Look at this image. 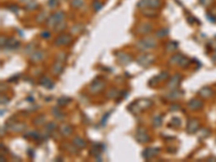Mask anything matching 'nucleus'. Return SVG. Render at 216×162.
<instances>
[{"label": "nucleus", "mask_w": 216, "mask_h": 162, "mask_svg": "<svg viewBox=\"0 0 216 162\" xmlns=\"http://www.w3.org/2000/svg\"><path fill=\"white\" fill-rule=\"evenodd\" d=\"M65 26H66V23H65L64 21H62V22H58L54 27H55V29H56L57 31H61V30H63L64 28H65Z\"/></svg>", "instance_id": "nucleus-8"}, {"label": "nucleus", "mask_w": 216, "mask_h": 162, "mask_svg": "<svg viewBox=\"0 0 216 162\" xmlns=\"http://www.w3.org/2000/svg\"><path fill=\"white\" fill-rule=\"evenodd\" d=\"M160 33L157 34V36L158 37H164L168 34V29H163V30H159Z\"/></svg>", "instance_id": "nucleus-12"}, {"label": "nucleus", "mask_w": 216, "mask_h": 162, "mask_svg": "<svg viewBox=\"0 0 216 162\" xmlns=\"http://www.w3.org/2000/svg\"><path fill=\"white\" fill-rule=\"evenodd\" d=\"M21 1H28V0H21Z\"/></svg>", "instance_id": "nucleus-15"}, {"label": "nucleus", "mask_w": 216, "mask_h": 162, "mask_svg": "<svg viewBox=\"0 0 216 162\" xmlns=\"http://www.w3.org/2000/svg\"><path fill=\"white\" fill-rule=\"evenodd\" d=\"M53 16H54V19H55V21H56V24H57L58 22L64 21L65 14H64V12H62V11H58V12H56V13L53 14Z\"/></svg>", "instance_id": "nucleus-5"}, {"label": "nucleus", "mask_w": 216, "mask_h": 162, "mask_svg": "<svg viewBox=\"0 0 216 162\" xmlns=\"http://www.w3.org/2000/svg\"><path fill=\"white\" fill-rule=\"evenodd\" d=\"M75 145L78 146V147L84 148V147H86V142L82 141L81 138H79V137H76V138H75Z\"/></svg>", "instance_id": "nucleus-7"}, {"label": "nucleus", "mask_w": 216, "mask_h": 162, "mask_svg": "<svg viewBox=\"0 0 216 162\" xmlns=\"http://www.w3.org/2000/svg\"><path fill=\"white\" fill-rule=\"evenodd\" d=\"M43 57V52L42 51H37L36 53H34L31 57H30V60L33 61V62H38V61H41Z\"/></svg>", "instance_id": "nucleus-2"}, {"label": "nucleus", "mask_w": 216, "mask_h": 162, "mask_svg": "<svg viewBox=\"0 0 216 162\" xmlns=\"http://www.w3.org/2000/svg\"><path fill=\"white\" fill-rule=\"evenodd\" d=\"M201 105H202V103L200 102V101H198V99H191V102L189 103V106L192 109L199 108V107H201Z\"/></svg>", "instance_id": "nucleus-6"}, {"label": "nucleus", "mask_w": 216, "mask_h": 162, "mask_svg": "<svg viewBox=\"0 0 216 162\" xmlns=\"http://www.w3.org/2000/svg\"><path fill=\"white\" fill-rule=\"evenodd\" d=\"M101 8H102V4H101V2H98V1H95V2H94L93 4V9H94V11H98L101 9Z\"/></svg>", "instance_id": "nucleus-10"}, {"label": "nucleus", "mask_w": 216, "mask_h": 162, "mask_svg": "<svg viewBox=\"0 0 216 162\" xmlns=\"http://www.w3.org/2000/svg\"><path fill=\"white\" fill-rule=\"evenodd\" d=\"M200 2L204 4L205 7H207V6H209V4H211V2H212V0H200Z\"/></svg>", "instance_id": "nucleus-13"}, {"label": "nucleus", "mask_w": 216, "mask_h": 162, "mask_svg": "<svg viewBox=\"0 0 216 162\" xmlns=\"http://www.w3.org/2000/svg\"><path fill=\"white\" fill-rule=\"evenodd\" d=\"M160 0H148V4H147V7L148 8H153V9H156V8L160 7Z\"/></svg>", "instance_id": "nucleus-4"}, {"label": "nucleus", "mask_w": 216, "mask_h": 162, "mask_svg": "<svg viewBox=\"0 0 216 162\" xmlns=\"http://www.w3.org/2000/svg\"><path fill=\"white\" fill-rule=\"evenodd\" d=\"M41 36H42V37H46V38H49V37H50V33H48V31H44V33L41 34Z\"/></svg>", "instance_id": "nucleus-14"}, {"label": "nucleus", "mask_w": 216, "mask_h": 162, "mask_svg": "<svg viewBox=\"0 0 216 162\" xmlns=\"http://www.w3.org/2000/svg\"><path fill=\"white\" fill-rule=\"evenodd\" d=\"M57 6V0H49V7L55 8Z\"/></svg>", "instance_id": "nucleus-11"}, {"label": "nucleus", "mask_w": 216, "mask_h": 162, "mask_svg": "<svg viewBox=\"0 0 216 162\" xmlns=\"http://www.w3.org/2000/svg\"><path fill=\"white\" fill-rule=\"evenodd\" d=\"M83 4L82 0H71V7L73 8H80Z\"/></svg>", "instance_id": "nucleus-9"}, {"label": "nucleus", "mask_w": 216, "mask_h": 162, "mask_svg": "<svg viewBox=\"0 0 216 162\" xmlns=\"http://www.w3.org/2000/svg\"><path fill=\"white\" fill-rule=\"evenodd\" d=\"M71 41V37L69 35H61L55 40V44L56 46H64V44H68Z\"/></svg>", "instance_id": "nucleus-1"}, {"label": "nucleus", "mask_w": 216, "mask_h": 162, "mask_svg": "<svg viewBox=\"0 0 216 162\" xmlns=\"http://www.w3.org/2000/svg\"><path fill=\"white\" fill-rule=\"evenodd\" d=\"M150 30H151V26H150V24L146 23V24H143V25H140V28H138V33L147 34V33H149Z\"/></svg>", "instance_id": "nucleus-3"}]
</instances>
